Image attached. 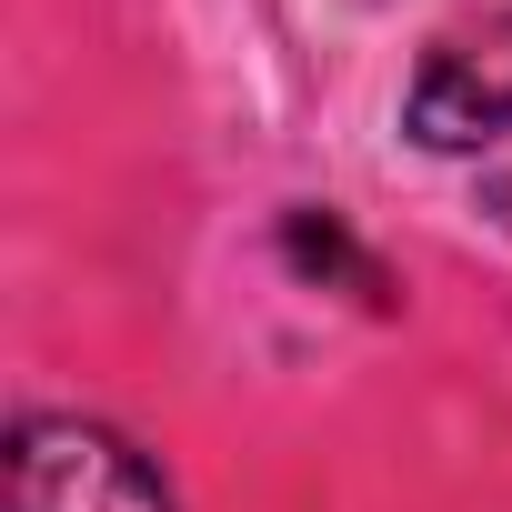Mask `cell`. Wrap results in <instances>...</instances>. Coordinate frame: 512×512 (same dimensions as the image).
I'll use <instances>...</instances> for the list:
<instances>
[{
    "label": "cell",
    "instance_id": "1",
    "mask_svg": "<svg viewBox=\"0 0 512 512\" xmlns=\"http://www.w3.org/2000/svg\"><path fill=\"white\" fill-rule=\"evenodd\" d=\"M11 512H181V502L111 422L31 412L11 432Z\"/></svg>",
    "mask_w": 512,
    "mask_h": 512
},
{
    "label": "cell",
    "instance_id": "2",
    "mask_svg": "<svg viewBox=\"0 0 512 512\" xmlns=\"http://www.w3.org/2000/svg\"><path fill=\"white\" fill-rule=\"evenodd\" d=\"M402 121H412L422 151H482V141H502V131H512V11L452 21V31L422 51Z\"/></svg>",
    "mask_w": 512,
    "mask_h": 512
}]
</instances>
